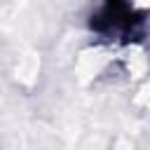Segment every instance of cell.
I'll return each instance as SVG.
<instances>
[{
	"label": "cell",
	"instance_id": "1",
	"mask_svg": "<svg viewBox=\"0 0 150 150\" xmlns=\"http://www.w3.org/2000/svg\"><path fill=\"white\" fill-rule=\"evenodd\" d=\"M89 28L110 45H131L145 38L148 9L143 0H101L89 19Z\"/></svg>",
	"mask_w": 150,
	"mask_h": 150
}]
</instances>
